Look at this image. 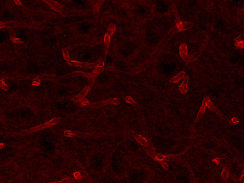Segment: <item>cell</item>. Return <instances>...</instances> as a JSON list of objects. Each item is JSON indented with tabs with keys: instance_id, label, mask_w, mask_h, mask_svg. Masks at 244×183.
Listing matches in <instances>:
<instances>
[{
	"instance_id": "6da1fadb",
	"label": "cell",
	"mask_w": 244,
	"mask_h": 183,
	"mask_svg": "<svg viewBox=\"0 0 244 183\" xmlns=\"http://www.w3.org/2000/svg\"><path fill=\"white\" fill-rule=\"evenodd\" d=\"M60 120H61L60 118L54 117L49 122H44V124H41L40 125H37L36 126L33 127L29 129L21 131V135H27V134H30L37 132L46 128L52 126L53 125H56L59 123Z\"/></svg>"
},
{
	"instance_id": "7a4b0ae2",
	"label": "cell",
	"mask_w": 244,
	"mask_h": 183,
	"mask_svg": "<svg viewBox=\"0 0 244 183\" xmlns=\"http://www.w3.org/2000/svg\"><path fill=\"white\" fill-rule=\"evenodd\" d=\"M147 154L154 161H162L167 162V161H174L176 160L179 159V158L182 157V154H169L167 155H164L162 154L156 153L154 152L153 149H148L147 151Z\"/></svg>"
},
{
	"instance_id": "3957f363",
	"label": "cell",
	"mask_w": 244,
	"mask_h": 183,
	"mask_svg": "<svg viewBox=\"0 0 244 183\" xmlns=\"http://www.w3.org/2000/svg\"><path fill=\"white\" fill-rule=\"evenodd\" d=\"M172 9H173V12L174 14L175 21L176 23V25L175 26L177 28L178 32L184 31L185 30H188L191 28L192 26V24L191 23L182 22V21H181L177 12V10L176 9L174 5H173Z\"/></svg>"
},
{
	"instance_id": "277c9868",
	"label": "cell",
	"mask_w": 244,
	"mask_h": 183,
	"mask_svg": "<svg viewBox=\"0 0 244 183\" xmlns=\"http://www.w3.org/2000/svg\"><path fill=\"white\" fill-rule=\"evenodd\" d=\"M67 63H68V64H69L71 66L80 67V68H82L86 69H95L96 67H98V66H102L104 65V62L101 61V60H99V61H97L96 62L91 63H90L82 62L75 61V60H73V61L70 60V61H68Z\"/></svg>"
},
{
	"instance_id": "5b68a950",
	"label": "cell",
	"mask_w": 244,
	"mask_h": 183,
	"mask_svg": "<svg viewBox=\"0 0 244 183\" xmlns=\"http://www.w3.org/2000/svg\"><path fill=\"white\" fill-rule=\"evenodd\" d=\"M116 27V26L115 24H113V23L110 24L106 33L104 35V43L105 48V57H106L108 52V48L110 47V43L111 37L113 36L114 32L115 31Z\"/></svg>"
},
{
	"instance_id": "8992f818",
	"label": "cell",
	"mask_w": 244,
	"mask_h": 183,
	"mask_svg": "<svg viewBox=\"0 0 244 183\" xmlns=\"http://www.w3.org/2000/svg\"><path fill=\"white\" fill-rule=\"evenodd\" d=\"M120 104V100L118 98H110L108 100L98 101L96 102L90 103L89 106L91 108H98V107L105 106L108 105H119Z\"/></svg>"
},
{
	"instance_id": "52a82bcc",
	"label": "cell",
	"mask_w": 244,
	"mask_h": 183,
	"mask_svg": "<svg viewBox=\"0 0 244 183\" xmlns=\"http://www.w3.org/2000/svg\"><path fill=\"white\" fill-rule=\"evenodd\" d=\"M179 54L182 59L188 64L194 60V57H191L188 54V46L185 43L181 44L179 47Z\"/></svg>"
},
{
	"instance_id": "ba28073f",
	"label": "cell",
	"mask_w": 244,
	"mask_h": 183,
	"mask_svg": "<svg viewBox=\"0 0 244 183\" xmlns=\"http://www.w3.org/2000/svg\"><path fill=\"white\" fill-rule=\"evenodd\" d=\"M209 98V97H206L203 99L201 105L200 106L198 113L197 114V117L195 120V124H197L199 121L203 117V115H204L205 113L206 112V108L207 107V101Z\"/></svg>"
},
{
	"instance_id": "9c48e42d",
	"label": "cell",
	"mask_w": 244,
	"mask_h": 183,
	"mask_svg": "<svg viewBox=\"0 0 244 183\" xmlns=\"http://www.w3.org/2000/svg\"><path fill=\"white\" fill-rule=\"evenodd\" d=\"M132 136H133L135 140L137 141V143L140 144L141 146H143L145 148H148L149 143L148 141L146 138L136 133H133V134H132Z\"/></svg>"
},
{
	"instance_id": "30bf717a",
	"label": "cell",
	"mask_w": 244,
	"mask_h": 183,
	"mask_svg": "<svg viewBox=\"0 0 244 183\" xmlns=\"http://www.w3.org/2000/svg\"><path fill=\"white\" fill-rule=\"evenodd\" d=\"M189 81V76L188 74H186L185 77L184 78V81L182 84L179 86L178 90L183 95H186L188 90H189V87L188 86V84Z\"/></svg>"
},
{
	"instance_id": "8fae6325",
	"label": "cell",
	"mask_w": 244,
	"mask_h": 183,
	"mask_svg": "<svg viewBox=\"0 0 244 183\" xmlns=\"http://www.w3.org/2000/svg\"><path fill=\"white\" fill-rule=\"evenodd\" d=\"M91 89V85H87L84 87L83 90L76 96L74 97L73 98L74 101L77 102H79L82 100H83V98L88 94V93L89 92Z\"/></svg>"
},
{
	"instance_id": "7c38bea8",
	"label": "cell",
	"mask_w": 244,
	"mask_h": 183,
	"mask_svg": "<svg viewBox=\"0 0 244 183\" xmlns=\"http://www.w3.org/2000/svg\"><path fill=\"white\" fill-rule=\"evenodd\" d=\"M44 2L47 4L54 11L62 14V9L63 8V6L58 2L54 1H44Z\"/></svg>"
},
{
	"instance_id": "4fadbf2b",
	"label": "cell",
	"mask_w": 244,
	"mask_h": 183,
	"mask_svg": "<svg viewBox=\"0 0 244 183\" xmlns=\"http://www.w3.org/2000/svg\"><path fill=\"white\" fill-rule=\"evenodd\" d=\"M105 69L104 66H98V67H96L94 69V70H93L92 72L91 73H87V78H96L97 76L99 75L100 73L102 72V71H104Z\"/></svg>"
},
{
	"instance_id": "5bb4252c",
	"label": "cell",
	"mask_w": 244,
	"mask_h": 183,
	"mask_svg": "<svg viewBox=\"0 0 244 183\" xmlns=\"http://www.w3.org/2000/svg\"><path fill=\"white\" fill-rule=\"evenodd\" d=\"M207 108H209L210 110L212 112H214V113H216V114H217L218 115H219L220 116L222 117L223 116L222 113L221 112V111H220L219 109L217 107H215V106L213 104V103L212 102V101L210 100V98H209V99L207 100Z\"/></svg>"
},
{
	"instance_id": "9a60e30c",
	"label": "cell",
	"mask_w": 244,
	"mask_h": 183,
	"mask_svg": "<svg viewBox=\"0 0 244 183\" xmlns=\"http://www.w3.org/2000/svg\"><path fill=\"white\" fill-rule=\"evenodd\" d=\"M124 100L126 102L131 105L136 109V110L138 111H140L141 108L139 104L136 101H135L134 100H133L130 96L126 97L124 98Z\"/></svg>"
},
{
	"instance_id": "2e32d148",
	"label": "cell",
	"mask_w": 244,
	"mask_h": 183,
	"mask_svg": "<svg viewBox=\"0 0 244 183\" xmlns=\"http://www.w3.org/2000/svg\"><path fill=\"white\" fill-rule=\"evenodd\" d=\"M186 74V73H185V71H181L177 76L171 78L169 79V81L171 83H176L180 81L181 79L184 78Z\"/></svg>"
},
{
	"instance_id": "e0dca14e",
	"label": "cell",
	"mask_w": 244,
	"mask_h": 183,
	"mask_svg": "<svg viewBox=\"0 0 244 183\" xmlns=\"http://www.w3.org/2000/svg\"><path fill=\"white\" fill-rule=\"evenodd\" d=\"M230 167L229 165H226L224 167L221 172V177L224 180H227L229 177Z\"/></svg>"
},
{
	"instance_id": "ac0fdd59",
	"label": "cell",
	"mask_w": 244,
	"mask_h": 183,
	"mask_svg": "<svg viewBox=\"0 0 244 183\" xmlns=\"http://www.w3.org/2000/svg\"><path fill=\"white\" fill-rule=\"evenodd\" d=\"M235 46L237 48L240 49H243L244 48V39H242L241 35L239 36L238 37L235 38Z\"/></svg>"
},
{
	"instance_id": "d6986e66",
	"label": "cell",
	"mask_w": 244,
	"mask_h": 183,
	"mask_svg": "<svg viewBox=\"0 0 244 183\" xmlns=\"http://www.w3.org/2000/svg\"><path fill=\"white\" fill-rule=\"evenodd\" d=\"M64 136L65 137H69V138H72V137H75V136H78V135H80L82 134H80V132L71 131V130H65L64 131Z\"/></svg>"
},
{
	"instance_id": "ffe728a7",
	"label": "cell",
	"mask_w": 244,
	"mask_h": 183,
	"mask_svg": "<svg viewBox=\"0 0 244 183\" xmlns=\"http://www.w3.org/2000/svg\"><path fill=\"white\" fill-rule=\"evenodd\" d=\"M20 25L19 23L17 22H7L1 23V28H3L5 27H17Z\"/></svg>"
},
{
	"instance_id": "44dd1931",
	"label": "cell",
	"mask_w": 244,
	"mask_h": 183,
	"mask_svg": "<svg viewBox=\"0 0 244 183\" xmlns=\"http://www.w3.org/2000/svg\"><path fill=\"white\" fill-rule=\"evenodd\" d=\"M63 55L65 59L67 61V62L70 60V55H69V52H68V49L65 48V49H62Z\"/></svg>"
},
{
	"instance_id": "7402d4cb",
	"label": "cell",
	"mask_w": 244,
	"mask_h": 183,
	"mask_svg": "<svg viewBox=\"0 0 244 183\" xmlns=\"http://www.w3.org/2000/svg\"><path fill=\"white\" fill-rule=\"evenodd\" d=\"M225 157H223L222 156L215 157L213 160H212V162L214 164H216V165H219L220 164L222 160L225 159Z\"/></svg>"
},
{
	"instance_id": "603a6c76",
	"label": "cell",
	"mask_w": 244,
	"mask_h": 183,
	"mask_svg": "<svg viewBox=\"0 0 244 183\" xmlns=\"http://www.w3.org/2000/svg\"><path fill=\"white\" fill-rule=\"evenodd\" d=\"M11 40L13 43H24V42L22 40H21L20 38H18L15 37V36H11Z\"/></svg>"
},
{
	"instance_id": "cb8c5ba5",
	"label": "cell",
	"mask_w": 244,
	"mask_h": 183,
	"mask_svg": "<svg viewBox=\"0 0 244 183\" xmlns=\"http://www.w3.org/2000/svg\"><path fill=\"white\" fill-rule=\"evenodd\" d=\"M0 86L1 88L4 91H8V85L3 80H1L0 81Z\"/></svg>"
},
{
	"instance_id": "d4e9b609",
	"label": "cell",
	"mask_w": 244,
	"mask_h": 183,
	"mask_svg": "<svg viewBox=\"0 0 244 183\" xmlns=\"http://www.w3.org/2000/svg\"><path fill=\"white\" fill-rule=\"evenodd\" d=\"M80 105L81 106H89L90 104V103L89 102L88 100H86V98H83V100H80Z\"/></svg>"
},
{
	"instance_id": "484cf974",
	"label": "cell",
	"mask_w": 244,
	"mask_h": 183,
	"mask_svg": "<svg viewBox=\"0 0 244 183\" xmlns=\"http://www.w3.org/2000/svg\"><path fill=\"white\" fill-rule=\"evenodd\" d=\"M230 123H231L232 125H236V124L239 122V119H238V118H236V117H234L231 119L230 121Z\"/></svg>"
},
{
	"instance_id": "4316f807",
	"label": "cell",
	"mask_w": 244,
	"mask_h": 183,
	"mask_svg": "<svg viewBox=\"0 0 244 183\" xmlns=\"http://www.w3.org/2000/svg\"><path fill=\"white\" fill-rule=\"evenodd\" d=\"M70 181H71L70 178L68 177V178L64 179L63 180L60 181L55 182H53V183H70Z\"/></svg>"
},
{
	"instance_id": "83f0119b",
	"label": "cell",
	"mask_w": 244,
	"mask_h": 183,
	"mask_svg": "<svg viewBox=\"0 0 244 183\" xmlns=\"http://www.w3.org/2000/svg\"><path fill=\"white\" fill-rule=\"evenodd\" d=\"M240 182L241 183H244V168L241 174V177L240 178Z\"/></svg>"
},
{
	"instance_id": "f1b7e54d",
	"label": "cell",
	"mask_w": 244,
	"mask_h": 183,
	"mask_svg": "<svg viewBox=\"0 0 244 183\" xmlns=\"http://www.w3.org/2000/svg\"><path fill=\"white\" fill-rule=\"evenodd\" d=\"M40 84V81H39L38 78H35L34 81H33V84L36 86H38Z\"/></svg>"
},
{
	"instance_id": "f546056e",
	"label": "cell",
	"mask_w": 244,
	"mask_h": 183,
	"mask_svg": "<svg viewBox=\"0 0 244 183\" xmlns=\"http://www.w3.org/2000/svg\"><path fill=\"white\" fill-rule=\"evenodd\" d=\"M99 2V3H98L95 6V11H96V12H97V11H98L99 10L100 6V5H101L100 2Z\"/></svg>"
},
{
	"instance_id": "4dcf8cb0",
	"label": "cell",
	"mask_w": 244,
	"mask_h": 183,
	"mask_svg": "<svg viewBox=\"0 0 244 183\" xmlns=\"http://www.w3.org/2000/svg\"><path fill=\"white\" fill-rule=\"evenodd\" d=\"M14 2H15V3L18 6H22V4L21 3V2L19 1V0H17V1H14Z\"/></svg>"
}]
</instances>
